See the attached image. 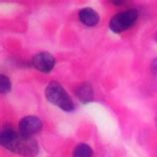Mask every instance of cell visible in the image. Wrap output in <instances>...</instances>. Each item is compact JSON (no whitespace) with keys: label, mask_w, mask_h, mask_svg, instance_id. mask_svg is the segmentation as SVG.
I'll return each mask as SVG.
<instances>
[{"label":"cell","mask_w":157,"mask_h":157,"mask_svg":"<svg viewBox=\"0 0 157 157\" xmlns=\"http://www.w3.org/2000/svg\"><path fill=\"white\" fill-rule=\"evenodd\" d=\"M1 145L11 152L26 157H33L38 153V144L33 136L23 135L11 127L4 128L0 133Z\"/></svg>","instance_id":"1"},{"label":"cell","mask_w":157,"mask_h":157,"mask_svg":"<svg viewBox=\"0 0 157 157\" xmlns=\"http://www.w3.org/2000/svg\"><path fill=\"white\" fill-rule=\"evenodd\" d=\"M45 96L51 104L58 106L64 111L70 113V111H73L76 107L71 97L66 92V90L56 81L49 82L46 90H45Z\"/></svg>","instance_id":"2"},{"label":"cell","mask_w":157,"mask_h":157,"mask_svg":"<svg viewBox=\"0 0 157 157\" xmlns=\"http://www.w3.org/2000/svg\"><path fill=\"white\" fill-rule=\"evenodd\" d=\"M137 18L138 11L136 9H128L119 12L111 18L109 22V29L115 34H119L133 26Z\"/></svg>","instance_id":"3"},{"label":"cell","mask_w":157,"mask_h":157,"mask_svg":"<svg viewBox=\"0 0 157 157\" xmlns=\"http://www.w3.org/2000/svg\"><path fill=\"white\" fill-rule=\"evenodd\" d=\"M32 66L38 71L48 74L55 67L56 59L53 55L48 52H40L32 58Z\"/></svg>","instance_id":"4"},{"label":"cell","mask_w":157,"mask_h":157,"mask_svg":"<svg viewBox=\"0 0 157 157\" xmlns=\"http://www.w3.org/2000/svg\"><path fill=\"white\" fill-rule=\"evenodd\" d=\"M42 128V121L35 115L23 117L19 122V132L26 136H33Z\"/></svg>","instance_id":"5"},{"label":"cell","mask_w":157,"mask_h":157,"mask_svg":"<svg viewBox=\"0 0 157 157\" xmlns=\"http://www.w3.org/2000/svg\"><path fill=\"white\" fill-rule=\"evenodd\" d=\"M78 18L84 25L88 27H94L100 21V16L92 8H82L78 13Z\"/></svg>","instance_id":"6"},{"label":"cell","mask_w":157,"mask_h":157,"mask_svg":"<svg viewBox=\"0 0 157 157\" xmlns=\"http://www.w3.org/2000/svg\"><path fill=\"white\" fill-rule=\"evenodd\" d=\"M76 96L82 104H89L94 101V90L90 82H82L76 90Z\"/></svg>","instance_id":"7"},{"label":"cell","mask_w":157,"mask_h":157,"mask_svg":"<svg viewBox=\"0 0 157 157\" xmlns=\"http://www.w3.org/2000/svg\"><path fill=\"white\" fill-rule=\"evenodd\" d=\"M93 149L88 144L81 143L76 146L74 150V157H92Z\"/></svg>","instance_id":"8"},{"label":"cell","mask_w":157,"mask_h":157,"mask_svg":"<svg viewBox=\"0 0 157 157\" xmlns=\"http://www.w3.org/2000/svg\"><path fill=\"white\" fill-rule=\"evenodd\" d=\"M11 90V82L7 76L1 75L0 76V92L1 94H5Z\"/></svg>","instance_id":"9"},{"label":"cell","mask_w":157,"mask_h":157,"mask_svg":"<svg viewBox=\"0 0 157 157\" xmlns=\"http://www.w3.org/2000/svg\"><path fill=\"white\" fill-rule=\"evenodd\" d=\"M150 69H151V73L153 74V76L157 78V58L152 60L151 65H150Z\"/></svg>","instance_id":"10"},{"label":"cell","mask_w":157,"mask_h":157,"mask_svg":"<svg viewBox=\"0 0 157 157\" xmlns=\"http://www.w3.org/2000/svg\"><path fill=\"white\" fill-rule=\"evenodd\" d=\"M113 4H117V5H121V4L125 3V1H121V0H117V1H111Z\"/></svg>","instance_id":"11"},{"label":"cell","mask_w":157,"mask_h":157,"mask_svg":"<svg viewBox=\"0 0 157 157\" xmlns=\"http://www.w3.org/2000/svg\"><path fill=\"white\" fill-rule=\"evenodd\" d=\"M156 124H157V117H156Z\"/></svg>","instance_id":"12"}]
</instances>
